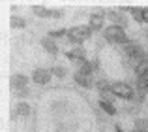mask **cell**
I'll return each mask as SVG.
<instances>
[{"label": "cell", "mask_w": 148, "mask_h": 132, "mask_svg": "<svg viewBox=\"0 0 148 132\" xmlns=\"http://www.w3.org/2000/svg\"><path fill=\"white\" fill-rule=\"evenodd\" d=\"M73 79H75V83H77V85H81V87H84V89H90L92 85H94L92 77H90V76H86V74H83V72H79V70L73 74Z\"/></svg>", "instance_id": "cell-6"}, {"label": "cell", "mask_w": 148, "mask_h": 132, "mask_svg": "<svg viewBox=\"0 0 148 132\" xmlns=\"http://www.w3.org/2000/svg\"><path fill=\"white\" fill-rule=\"evenodd\" d=\"M32 11H34L36 15H40V17H49V11H51V10H47V8H43V6H34Z\"/></svg>", "instance_id": "cell-19"}, {"label": "cell", "mask_w": 148, "mask_h": 132, "mask_svg": "<svg viewBox=\"0 0 148 132\" xmlns=\"http://www.w3.org/2000/svg\"><path fill=\"white\" fill-rule=\"evenodd\" d=\"M145 94H146V92H143V91H135L131 100H135V102H143V100H145Z\"/></svg>", "instance_id": "cell-23"}, {"label": "cell", "mask_w": 148, "mask_h": 132, "mask_svg": "<svg viewBox=\"0 0 148 132\" xmlns=\"http://www.w3.org/2000/svg\"><path fill=\"white\" fill-rule=\"evenodd\" d=\"M145 21L148 23V8H145Z\"/></svg>", "instance_id": "cell-25"}, {"label": "cell", "mask_w": 148, "mask_h": 132, "mask_svg": "<svg viewBox=\"0 0 148 132\" xmlns=\"http://www.w3.org/2000/svg\"><path fill=\"white\" fill-rule=\"evenodd\" d=\"M15 115H21V117H28L30 115V106L26 102H19L17 110H15Z\"/></svg>", "instance_id": "cell-15"}, {"label": "cell", "mask_w": 148, "mask_h": 132, "mask_svg": "<svg viewBox=\"0 0 148 132\" xmlns=\"http://www.w3.org/2000/svg\"><path fill=\"white\" fill-rule=\"evenodd\" d=\"M131 132H143V130H139V129H135V130H131Z\"/></svg>", "instance_id": "cell-27"}, {"label": "cell", "mask_w": 148, "mask_h": 132, "mask_svg": "<svg viewBox=\"0 0 148 132\" xmlns=\"http://www.w3.org/2000/svg\"><path fill=\"white\" fill-rule=\"evenodd\" d=\"M41 45H43V47H45V51L51 53V55H56V53H58L56 42H54V38H51V36L43 38V40H41Z\"/></svg>", "instance_id": "cell-9"}, {"label": "cell", "mask_w": 148, "mask_h": 132, "mask_svg": "<svg viewBox=\"0 0 148 132\" xmlns=\"http://www.w3.org/2000/svg\"><path fill=\"white\" fill-rule=\"evenodd\" d=\"M99 108L105 111L107 115H116V108L112 106L111 102H105V100H99Z\"/></svg>", "instance_id": "cell-16"}, {"label": "cell", "mask_w": 148, "mask_h": 132, "mask_svg": "<svg viewBox=\"0 0 148 132\" xmlns=\"http://www.w3.org/2000/svg\"><path fill=\"white\" fill-rule=\"evenodd\" d=\"M90 36H92V28L86 26V25L71 26V28L68 30V40L71 42V44H83V42L88 40Z\"/></svg>", "instance_id": "cell-2"}, {"label": "cell", "mask_w": 148, "mask_h": 132, "mask_svg": "<svg viewBox=\"0 0 148 132\" xmlns=\"http://www.w3.org/2000/svg\"><path fill=\"white\" fill-rule=\"evenodd\" d=\"M135 74H137V76H148V53L145 55L143 63L135 66Z\"/></svg>", "instance_id": "cell-14"}, {"label": "cell", "mask_w": 148, "mask_h": 132, "mask_svg": "<svg viewBox=\"0 0 148 132\" xmlns=\"http://www.w3.org/2000/svg\"><path fill=\"white\" fill-rule=\"evenodd\" d=\"M112 92H114V96H118L122 100H131L135 89L126 81H116V83H112Z\"/></svg>", "instance_id": "cell-3"}, {"label": "cell", "mask_w": 148, "mask_h": 132, "mask_svg": "<svg viewBox=\"0 0 148 132\" xmlns=\"http://www.w3.org/2000/svg\"><path fill=\"white\" fill-rule=\"evenodd\" d=\"M11 26H13V28H25L26 21L23 17H11Z\"/></svg>", "instance_id": "cell-18"}, {"label": "cell", "mask_w": 148, "mask_h": 132, "mask_svg": "<svg viewBox=\"0 0 148 132\" xmlns=\"http://www.w3.org/2000/svg\"><path fill=\"white\" fill-rule=\"evenodd\" d=\"M28 92H30V91H28V87H26V89H21V91H17V94H19V96H28Z\"/></svg>", "instance_id": "cell-24"}, {"label": "cell", "mask_w": 148, "mask_h": 132, "mask_svg": "<svg viewBox=\"0 0 148 132\" xmlns=\"http://www.w3.org/2000/svg\"><path fill=\"white\" fill-rule=\"evenodd\" d=\"M135 129H139V130H143V132H148V121L146 119H137V123H135Z\"/></svg>", "instance_id": "cell-21"}, {"label": "cell", "mask_w": 148, "mask_h": 132, "mask_svg": "<svg viewBox=\"0 0 148 132\" xmlns=\"http://www.w3.org/2000/svg\"><path fill=\"white\" fill-rule=\"evenodd\" d=\"M79 72H83V74H86V76H92L94 72H98V60H90V63H84L83 66L79 68Z\"/></svg>", "instance_id": "cell-10"}, {"label": "cell", "mask_w": 148, "mask_h": 132, "mask_svg": "<svg viewBox=\"0 0 148 132\" xmlns=\"http://www.w3.org/2000/svg\"><path fill=\"white\" fill-rule=\"evenodd\" d=\"M51 76H53V72H51V70H47V68H38V70H34L32 79L36 81L38 85H45V83H49Z\"/></svg>", "instance_id": "cell-5"}, {"label": "cell", "mask_w": 148, "mask_h": 132, "mask_svg": "<svg viewBox=\"0 0 148 132\" xmlns=\"http://www.w3.org/2000/svg\"><path fill=\"white\" fill-rule=\"evenodd\" d=\"M96 87H98L99 94H107V92H112V83H109V81H107V79H103V77H99V79H98Z\"/></svg>", "instance_id": "cell-11"}, {"label": "cell", "mask_w": 148, "mask_h": 132, "mask_svg": "<svg viewBox=\"0 0 148 132\" xmlns=\"http://www.w3.org/2000/svg\"><path fill=\"white\" fill-rule=\"evenodd\" d=\"M103 36L107 42H111V44H124L126 45L127 42H130V38H127V34L124 32L122 26H116V25H111L107 26V28L103 30Z\"/></svg>", "instance_id": "cell-1"}, {"label": "cell", "mask_w": 148, "mask_h": 132, "mask_svg": "<svg viewBox=\"0 0 148 132\" xmlns=\"http://www.w3.org/2000/svg\"><path fill=\"white\" fill-rule=\"evenodd\" d=\"M11 87L17 89V91H21V89H26V83H28V77L23 76V74H15V76H11L10 79Z\"/></svg>", "instance_id": "cell-7"}, {"label": "cell", "mask_w": 148, "mask_h": 132, "mask_svg": "<svg viewBox=\"0 0 148 132\" xmlns=\"http://www.w3.org/2000/svg\"><path fill=\"white\" fill-rule=\"evenodd\" d=\"M137 91L148 92V76H139L137 77Z\"/></svg>", "instance_id": "cell-17"}, {"label": "cell", "mask_w": 148, "mask_h": 132, "mask_svg": "<svg viewBox=\"0 0 148 132\" xmlns=\"http://www.w3.org/2000/svg\"><path fill=\"white\" fill-rule=\"evenodd\" d=\"M51 72H53V76H56V77H64L66 76V68H62V66H54Z\"/></svg>", "instance_id": "cell-22"}, {"label": "cell", "mask_w": 148, "mask_h": 132, "mask_svg": "<svg viewBox=\"0 0 148 132\" xmlns=\"http://www.w3.org/2000/svg\"><path fill=\"white\" fill-rule=\"evenodd\" d=\"M114 132H124V130L120 129V126H114Z\"/></svg>", "instance_id": "cell-26"}, {"label": "cell", "mask_w": 148, "mask_h": 132, "mask_svg": "<svg viewBox=\"0 0 148 132\" xmlns=\"http://www.w3.org/2000/svg\"><path fill=\"white\" fill-rule=\"evenodd\" d=\"M111 19H112V25H116V26H126L127 25V19L124 17L122 13H118V11H111Z\"/></svg>", "instance_id": "cell-12"}, {"label": "cell", "mask_w": 148, "mask_h": 132, "mask_svg": "<svg viewBox=\"0 0 148 132\" xmlns=\"http://www.w3.org/2000/svg\"><path fill=\"white\" fill-rule=\"evenodd\" d=\"M127 11L131 13V17H133L137 23L145 21V8H127Z\"/></svg>", "instance_id": "cell-13"}, {"label": "cell", "mask_w": 148, "mask_h": 132, "mask_svg": "<svg viewBox=\"0 0 148 132\" xmlns=\"http://www.w3.org/2000/svg\"><path fill=\"white\" fill-rule=\"evenodd\" d=\"M103 13H92L90 15V23H88V26H90L92 30H101V26H103Z\"/></svg>", "instance_id": "cell-8"}, {"label": "cell", "mask_w": 148, "mask_h": 132, "mask_svg": "<svg viewBox=\"0 0 148 132\" xmlns=\"http://www.w3.org/2000/svg\"><path fill=\"white\" fill-rule=\"evenodd\" d=\"M146 36H148V32H146Z\"/></svg>", "instance_id": "cell-28"}, {"label": "cell", "mask_w": 148, "mask_h": 132, "mask_svg": "<svg viewBox=\"0 0 148 132\" xmlns=\"http://www.w3.org/2000/svg\"><path fill=\"white\" fill-rule=\"evenodd\" d=\"M66 57H68L69 60H71L73 64H79V66H83L84 63H86V51H84V47H75V49H71V51H68L66 53Z\"/></svg>", "instance_id": "cell-4"}, {"label": "cell", "mask_w": 148, "mask_h": 132, "mask_svg": "<svg viewBox=\"0 0 148 132\" xmlns=\"http://www.w3.org/2000/svg\"><path fill=\"white\" fill-rule=\"evenodd\" d=\"M49 36H51V38H60V36H68V30H66V28H54V30H51V32H49Z\"/></svg>", "instance_id": "cell-20"}]
</instances>
